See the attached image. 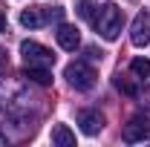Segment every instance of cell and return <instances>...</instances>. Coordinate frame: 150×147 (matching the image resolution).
<instances>
[{
    "label": "cell",
    "instance_id": "obj_1",
    "mask_svg": "<svg viewBox=\"0 0 150 147\" xmlns=\"http://www.w3.org/2000/svg\"><path fill=\"white\" fill-rule=\"evenodd\" d=\"M95 26V32L104 37V40H115V37L121 35V26H124V15H121V9L115 6V3H101L98 6V12L93 15L90 20Z\"/></svg>",
    "mask_w": 150,
    "mask_h": 147
},
{
    "label": "cell",
    "instance_id": "obj_2",
    "mask_svg": "<svg viewBox=\"0 0 150 147\" xmlns=\"http://www.w3.org/2000/svg\"><path fill=\"white\" fill-rule=\"evenodd\" d=\"M64 78L69 81V87H75L78 92H87L95 87V69L90 66V64H84V61H75V64H69L67 69H64Z\"/></svg>",
    "mask_w": 150,
    "mask_h": 147
},
{
    "label": "cell",
    "instance_id": "obj_3",
    "mask_svg": "<svg viewBox=\"0 0 150 147\" xmlns=\"http://www.w3.org/2000/svg\"><path fill=\"white\" fill-rule=\"evenodd\" d=\"M20 55H23V64H26V66H52V64H55L52 49H46V46L38 43V40H23V43H20Z\"/></svg>",
    "mask_w": 150,
    "mask_h": 147
},
{
    "label": "cell",
    "instance_id": "obj_4",
    "mask_svg": "<svg viewBox=\"0 0 150 147\" xmlns=\"http://www.w3.org/2000/svg\"><path fill=\"white\" fill-rule=\"evenodd\" d=\"M130 43H133V46H147V43H150V12H147V9H142V12L133 18Z\"/></svg>",
    "mask_w": 150,
    "mask_h": 147
},
{
    "label": "cell",
    "instance_id": "obj_5",
    "mask_svg": "<svg viewBox=\"0 0 150 147\" xmlns=\"http://www.w3.org/2000/svg\"><path fill=\"white\" fill-rule=\"evenodd\" d=\"M49 23V6H29L20 12V26L26 29H40Z\"/></svg>",
    "mask_w": 150,
    "mask_h": 147
},
{
    "label": "cell",
    "instance_id": "obj_6",
    "mask_svg": "<svg viewBox=\"0 0 150 147\" xmlns=\"http://www.w3.org/2000/svg\"><path fill=\"white\" fill-rule=\"evenodd\" d=\"M55 37H58V46L67 49V52H75L81 46V32H78V26H72V23H61Z\"/></svg>",
    "mask_w": 150,
    "mask_h": 147
},
{
    "label": "cell",
    "instance_id": "obj_7",
    "mask_svg": "<svg viewBox=\"0 0 150 147\" xmlns=\"http://www.w3.org/2000/svg\"><path fill=\"white\" fill-rule=\"evenodd\" d=\"M78 124H81L84 136H98L101 127H104V115L98 110H81L78 112Z\"/></svg>",
    "mask_w": 150,
    "mask_h": 147
},
{
    "label": "cell",
    "instance_id": "obj_8",
    "mask_svg": "<svg viewBox=\"0 0 150 147\" xmlns=\"http://www.w3.org/2000/svg\"><path fill=\"white\" fill-rule=\"evenodd\" d=\"M124 141H130V144H136V141H144L150 136V130H147V121H142V118H133L130 124L124 127Z\"/></svg>",
    "mask_w": 150,
    "mask_h": 147
},
{
    "label": "cell",
    "instance_id": "obj_9",
    "mask_svg": "<svg viewBox=\"0 0 150 147\" xmlns=\"http://www.w3.org/2000/svg\"><path fill=\"white\" fill-rule=\"evenodd\" d=\"M52 144L55 147H72L75 144V133L67 124H55L52 127Z\"/></svg>",
    "mask_w": 150,
    "mask_h": 147
},
{
    "label": "cell",
    "instance_id": "obj_10",
    "mask_svg": "<svg viewBox=\"0 0 150 147\" xmlns=\"http://www.w3.org/2000/svg\"><path fill=\"white\" fill-rule=\"evenodd\" d=\"M26 78L35 81V84H40V87H49V84H52L49 66H26Z\"/></svg>",
    "mask_w": 150,
    "mask_h": 147
},
{
    "label": "cell",
    "instance_id": "obj_11",
    "mask_svg": "<svg viewBox=\"0 0 150 147\" xmlns=\"http://www.w3.org/2000/svg\"><path fill=\"white\" fill-rule=\"evenodd\" d=\"M112 87H115V90L121 92V95H130V98H136V92H139V87L133 84L130 78H124L121 72H118L115 78H112Z\"/></svg>",
    "mask_w": 150,
    "mask_h": 147
},
{
    "label": "cell",
    "instance_id": "obj_12",
    "mask_svg": "<svg viewBox=\"0 0 150 147\" xmlns=\"http://www.w3.org/2000/svg\"><path fill=\"white\" fill-rule=\"evenodd\" d=\"M130 69H133V75H139V78H147L150 75V61L147 58H133Z\"/></svg>",
    "mask_w": 150,
    "mask_h": 147
},
{
    "label": "cell",
    "instance_id": "obj_13",
    "mask_svg": "<svg viewBox=\"0 0 150 147\" xmlns=\"http://www.w3.org/2000/svg\"><path fill=\"white\" fill-rule=\"evenodd\" d=\"M75 12H78V15H81L84 20H93V15H95V6L90 3V0H78V9H75Z\"/></svg>",
    "mask_w": 150,
    "mask_h": 147
},
{
    "label": "cell",
    "instance_id": "obj_14",
    "mask_svg": "<svg viewBox=\"0 0 150 147\" xmlns=\"http://www.w3.org/2000/svg\"><path fill=\"white\" fill-rule=\"evenodd\" d=\"M136 98H142V104H144V107L150 110V90H147V87H144V90L139 87V92H136Z\"/></svg>",
    "mask_w": 150,
    "mask_h": 147
},
{
    "label": "cell",
    "instance_id": "obj_15",
    "mask_svg": "<svg viewBox=\"0 0 150 147\" xmlns=\"http://www.w3.org/2000/svg\"><path fill=\"white\" fill-rule=\"evenodd\" d=\"M87 58H93V61H101V58H104V52H101V49H95V46H90V49H87Z\"/></svg>",
    "mask_w": 150,
    "mask_h": 147
},
{
    "label": "cell",
    "instance_id": "obj_16",
    "mask_svg": "<svg viewBox=\"0 0 150 147\" xmlns=\"http://www.w3.org/2000/svg\"><path fill=\"white\" fill-rule=\"evenodd\" d=\"M3 66H9V55H6V49H0V69Z\"/></svg>",
    "mask_w": 150,
    "mask_h": 147
},
{
    "label": "cell",
    "instance_id": "obj_17",
    "mask_svg": "<svg viewBox=\"0 0 150 147\" xmlns=\"http://www.w3.org/2000/svg\"><path fill=\"white\" fill-rule=\"evenodd\" d=\"M0 32H6V12H0Z\"/></svg>",
    "mask_w": 150,
    "mask_h": 147
}]
</instances>
